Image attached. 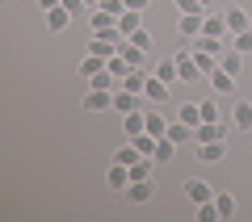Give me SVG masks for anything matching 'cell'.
<instances>
[{"mask_svg":"<svg viewBox=\"0 0 252 222\" xmlns=\"http://www.w3.org/2000/svg\"><path fill=\"white\" fill-rule=\"evenodd\" d=\"M227 130H231V122H202L193 130V142H223Z\"/></svg>","mask_w":252,"mask_h":222,"instance_id":"cell-1","label":"cell"},{"mask_svg":"<svg viewBox=\"0 0 252 222\" xmlns=\"http://www.w3.org/2000/svg\"><path fill=\"white\" fill-rule=\"evenodd\" d=\"M227 122L235 126V130H252V101H244V97H235V105H231V117H227Z\"/></svg>","mask_w":252,"mask_h":222,"instance_id":"cell-2","label":"cell"},{"mask_svg":"<svg viewBox=\"0 0 252 222\" xmlns=\"http://www.w3.org/2000/svg\"><path fill=\"white\" fill-rule=\"evenodd\" d=\"M181 189H185V197H189L193 205H202V201H215V193H219V189H215V185H206V180H185Z\"/></svg>","mask_w":252,"mask_h":222,"instance_id":"cell-3","label":"cell"},{"mask_svg":"<svg viewBox=\"0 0 252 222\" xmlns=\"http://www.w3.org/2000/svg\"><path fill=\"white\" fill-rule=\"evenodd\" d=\"M152 193H156V185H152V180H130V185L122 189V197H126L130 205H143V201H152Z\"/></svg>","mask_w":252,"mask_h":222,"instance_id":"cell-4","label":"cell"},{"mask_svg":"<svg viewBox=\"0 0 252 222\" xmlns=\"http://www.w3.org/2000/svg\"><path fill=\"white\" fill-rule=\"evenodd\" d=\"M84 109H89V113H105V109H114V92L89 88V92H84Z\"/></svg>","mask_w":252,"mask_h":222,"instance_id":"cell-5","label":"cell"},{"mask_svg":"<svg viewBox=\"0 0 252 222\" xmlns=\"http://www.w3.org/2000/svg\"><path fill=\"white\" fill-rule=\"evenodd\" d=\"M143 97L152 101V105H164V101L172 97V84H168V80H160V76H147V88H143Z\"/></svg>","mask_w":252,"mask_h":222,"instance_id":"cell-6","label":"cell"},{"mask_svg":"<svg viewBox=\"0 0 252 222\" xmlns=\"http://www.w3.org/2000/svg\"><path fill=\"white\" fill-rule=\"evenodd\" d=\"M202 21H206V13H181V21H177V29H181V38H193L202 34Z\"/></svg>","mask_w":252,"mask_h":222,"instance_id":"cell-7","label":"cell"},{"mask_svg":"<svg viewBox=\"0 0 252 222\" xmlns=\"http://www.w3.org/2000/svg\"><path fill=\"white\" fill-rule=\"evenodd\" d=\"M206 80H210V88H215L219 97H235V76H231V71L219 67V71H210Z\"/></svg>","mask_w":252,"mask_h":222,"instance_id":"cell-8","label":"cell"},{"mask_svg":"<svg viewBox=\"0 0 252 222\" xmlns=\"http://www.w3.org/2000/svg\"><path fill=\"white\" fill-rule=\"evenodd\" d=\"M139 97H143V92H130V88L118 84V88H114V113H130V109H139Z\"/></svg>","mask_w":252,"mask_h":222,"instance_id":"cell-9","label":"cell"},{"mask_svg":"<svg viewBox=\"0 0 252 222\" xmlns=\"http://www.w3.org/2000/svg\"><path fill=\"white\" fill-rule=\"evenodd\" d=\"M223 21H227V34H244V29H252V17L244 9H227Z\"/></svg>","mask_w":252,"mask_h":222,"instance_id":"cell-10","label":"cell"},{"mask_svg":"<svg viewBox=\"0 0 252 222\" xmlns=\"http://www.w3.org/2000/svg\"><path fill=\"white\" fill-rule=\"evenodd\" d=\"M72 17H76V13H67V9L59 4V9H51V13H46V29H51V34H63V29L72 26Z\"/></svg>","mask_w":252,"mask_h":222,"instance_id":"cell-11","label":"cell"},{"mask_svg":"<svg viewBox=\"0 0 252 222\" xmlns=\"http://www.w3.org/2000/svg\"><path fill=\"white\" fill-rule=\"evenodd\" d=\"M122 130H126V139H135V134H143V130H147V113H139V109L122 113Z\"/></svg>","mask_w":252,"mask_h":222,"instance_id":"cell-12","label":"cell"},{"mask_svg":"<svg viewBox=\"0 0 252 222\" xmlns=\"http://www.w3.org/2000/svg\"><path fill=\"white\" fill-rule=\"evenodd\" d=\"M105 180H109V189H126V185H130V168L114 160V164L105 168Z\"/></svg>","mask_w":252,"mask_h":222,"instance_id":"cell-13","label":"cell"},{"mask_svg":"<svg viewBox=\"0 0 252 222\" xmlns=\"http://www.w3.org/2000/svg\"><path fill=\"white\" fill-rule=\"evenodd\" d=\"M118 55H122V59L130 63V67H143V63H147V51H139V46L130 42V38H126V42L118 46Z\"/></svg>","mask_w":252,"mask_h":222,"instance_id":"cell-14","label":"cell"},{"mask_svg":"<svg viewBox=\"0 0 252 222\" xmlns=\"http://www.w3.org/2000/svg\"><path fill=\"white\" fill-rule=\"evenodd\" d=\"M177 117H181L185 126H193V130H198V126H202V105H198V101H185V105L177 109Z\"/></svg>","mask_w":252,"mask_h":222,"instance_id":"cell-15","label":"cell"},{"mask_svg":"<svg viewBox=\"0 0 252 222\" xmlns=\"http://www.w3.org/2000/svg\"><path fill=\"white\" fill-rule=\"evenodd\" d=\"M152 172H156V160H152V155H139V160L130 164V180H152Z\"/></svg>","mask_w":252,"mask_h":222,"instance_id":"cell-16","label":"cell"},{"mask_svg":"<svg viewBox=\"0 0 252 222\" xmlns=\"http://www.w3.org/2000/svg\"><path fill=\"white\" fill-rule=\"evenodd\" d=\"M105 63H109V59H101V55H89V51H84V59H80V76H89V80H93V76H101V71H105Z\"/></svg>","mask_w":252,"mask_h":222,"instance_id":"cell-17","label":"cell"},{"mask_svg":"<svg viewBox=\"0 0 252 222\" xmlns=\"http://www.w3.org/2000/svg\"><path fill=\"white\" fill-rule=\"evenodd\" d=\"M139 26H143V13H139V9H126V13H122V17H118V29H122V34H126V38L135 34V29H139Z\"/></svg>","mask_w":252,"mask_h":222,"instance_id":"cell-18","label":"cell"},{"mask_svg":"<svg viewBox=\"0 0 252 222\" xmlns=\"http://www.w3.org/2000/svg\"><path fill=\"white\" fill-rule=\"evenodd\" d=\"M223 142H198V160L202 164H219V160H223Z\"/></svg>","mask_w":252,"mask_h":222,"instance_id":"cell-19","label":"cell"},{"mask_svg":"<svg viewBox=\"0 0 252 222\" xmlns=\"http://www.w3.org/2000/svg\"><path fill=\"white\" fill-rule=\"evenodd\" d=\"M202 34L227 38V21H223V13H206V21H202Z\"/></svg>","mask_w":252,"mask_h":222,"instance_id":"cell-20","label":"cell"},{"mask_svg":"<svg viewBox=\"0 0 252 222\" xmlns=\"http://www.w3.org/2000/svg\"><path fill=\"white\" fill-rule=\"evenodd\" d=\"M219 67H223V71H231V76H240V67H244V55L231 46V51H223V55H219Z\"/></svg>","mask_w":252,"mask_h":222,"instance_id":"cell-21","label":"cell"},{"mask_svg":"<svg viewBox=\"0 0 252 222\" xmlns=\"http://www.w3.org/2000/svg\"><path fill=\"white\" fill-rule=\"evenodd\" d=\"M172 155H177V142L164 134V139L156 142V155H152V160H156V164H172Z\"/></svg>","mask_w":252,"mask_h":222,"instance_id":"cell-22","label":"cell"},{"mask_svg":"<svg viewBox=\"0 0 252 222\" xmlns=\"http://www.w3.org/2000/svg\"><path fill=\"white\" fill-rule=\"evenodd\" d=\"M223 214H219V205L215 201H202V205H193V222H219Z\"/></svg>","mask_w":252,"mask_h":222,"instance_id":"cell-23","label":"cell"},{"mask_svg":"<svg viewBox=\"0 0 252 222\" xmlns=\"http://www.w3.org/2000/svg\"><path fill=\"white\" fill-rule=\"evenodd\" d=\"M168 139L181 147V142H189V139H193V126H185V122L177 117V122H168Z\"/></svg>","mask_w":252,"mask_h":222,"instance_id":"cell-24","label":"cell"},{"mask_svg":"<svg viewBox=\"0 0 252 222\" xmlns=\"http://www.w3.org/2000/svg\"><path fill=\"white\" fill-rule=\"evenodd\" d=\"M198 105H202V122H223V109H219L215 97H202Z\"/></svg>","mask_w":252,"mask_h":222,"instance_id":"cell-25","label":"cell"},{"mask_svg":"<svg viewBox=\"0 0 252 222\" xmlns=\"http://www.w3.org/2000/svg\"><path fill=\"white\" fill-rule=\"evenodd\" d=\"M156 76H160V80H168V84H177V80H181V67H177V59L168 55V59H164L160 67H156Z\"/></svg>","mask_w":252,"mask_h":222,"instance_id":"cell-26","label":"cell"},{"mask_svg":"<svg viewBox=\"0 0 252 222\" xmlns=\"http://www.w3.org/2000/svg\"><path fill=\"white\" fill-rule=\"evenodd\" d=\"M130 142H135V147H139V155H156V142H160V139H156V134H135V139H130Z\"/></svg>","mask_w":252,"mask_h":222,"instance_id":"cell-27","label":"cell"},{"mask_svg":"<svg viewBox=\"0 0 252 222\" xmlns=\"http://www.w3.org/2000/svg\"><path fill=\"white\" fill-rule=\"evenodd\" d=\"M89 88H105V92H114V88H118V76H109V67H105L101 76H93V80H89Z\"/></svg>","mask_w":252,"mask_h":222,"instance_id":"cell-28","label":"cell"},{"mask_svg":"<svg viewBox=\"0 0 252 222\" xmlns=\"http://www.w3.org/2000/svg\"><path fill=\"white\" fill-rule=\"evenodd\" d=\"M147 134H156V139H164V134H168V122H164V113H147Z\"/></svg>","mask_w":252,"mask_h":222,"instance_id":"cell-29","label":"cell"},{"mask_svg":"<svg viewBox=\"0 0 252 222\" xmlns=\"http://www.w3.org/2000/svg\"><path fill=\"white\" fill-rule=\"evenodd\" d=\"M114 160H118V164H126V168H130V164L139 160V147H135V142H126V147H118V151H114Z\"/></svg>","mask_w":252,"mask_h":222,"instance_id":"cell-30","label":"cell"},{"mask_svg":"<svg viewBox=\"0 0 252 222\" xmlns=\"http://www.w3.org/2000/svg\"><path fill=\"white\" fill-rule=\"evenodd\" d=\"M105 67H109V76H118V84H122V76H126V71H135V67H130V63L122 59V55H114V59H109Z\"/></svg>","mask_w":252,"mask_h":222,"instance_id":"cell-31","label":"cell"},{"mask_svg":"<svg viewBox=\"0 0 252 222\" xmlns=\"http://www.w3.org/2000/svg\"><path fill=\"white\" fill-rule=\"evenodd\" d=\"M215 205H219L223 218H231V214H235V197H231V193H215Z\"/></svg>","mask_w":252,"mask_h":222,"instance_id":"cell-32","label":"cell"},{"mask_svg":"<svg viewBox=\"0 0 252 222\" xmlns=\"http://www.w3.org/2000/svg\"><path fill=\"white\" fill-rule=\"evenodd\" d=\"M227 38H231V46H235L240 55H248V51H252V29H244V34H227Z\"/></svg>","mask_w":252,"mask_h":222,"instance_id":"cell-33","label":"cell"},{"mask_svg":"<svg viewBox=\"0 0 252 222\" xmlns=\"http://www.w3.org/2000/svg\"><path fill=\"white\" fill-rule=\"evenodd\" d=\"M130 42H135V46H139V51H152V34H147V29H143V26H139V29H135V34H130Z\"/></svg>","mask_w":252,"mask_h":222,"instance_id":"cell-34","label":"cell"},{"mask_svg":"<svg viewBox=\"0 0 252 222\" xmlns=\"http://www.w3.org/2000/svg\"><path fill=\"white\" fill-rule=\"evenodd\" d=\"M177 9L181 13H206V4L202 0H177Z\"/></svg>","mask_w":252,"mask_h":222,"instance_id":"cell-35","label":"cell"},{"mask_svg":"<svg viewBox=\"0 0 252 222\" xmlns=\"http://www.w3.org/2000/svg\"><path fill=\"white\" fill-rule=\"evenodd\" d=\"M63 9H67V13H80V9H89V4H84V0H63Z\"/></svg>","mask_w":252,"mask_h":222,"instance_id":"cell-36","label":"cell"},{"mask_svg":"<svg viewBox=\"0 0 252 222\" xmlns=\"http://www.w3.org/2000/svg\"><path fill=\"white\" fill-rule=\"evenodd\" d=\"M147 4H152V0H126V9H139V13H143Z\"/></svg>","mask_w":252,"mask_h":222,"instance_id":"cell-37","label":"cell"},{"mask_svg":"<svg viewBox=\"0 0 252 222\" xmlns=\"http://www.w3.org/2000/svg\"><path fill=\"white\" fill-rule=\"evenodd\" d=\"M38 4H42V13H51V9H59L63 0H38Z\"/></svg>","mask_w":252,"mask_h":222,"instance_id":"cell-38","label":"cell"}]
</instances>
